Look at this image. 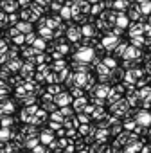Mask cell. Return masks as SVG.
I'll return each instance as SVG.
<instances>
[{
	"label": "cell",
	"instance_id": "6da1fadb",
	"mask_svg": "<svg viewBox=\"0 0 151 153\" xmlns=\"http://www.w3.org/2000/svg\"><path fill=\"white\" fill-rule=\"evenodd\" d=\"M56 103H58L59 106H68V105L72 103V97H70L68 94H58V97H56Z\"/></svg>",
	"mask_w": 151,
	"mask_h": 153
},
{
	"label": "cell",
	"instance_id": "7a4b0ae2",
	"mask_svg": "<svg viewBox=\"0 0 151 153\" xmlns=\"http://www.w3.org/2000/svg\"><path fill=\"white\" fill-rule=\"evenodd\" d=\"M137 123H138V124H149V123H151V114H147V112H138V114H137Z\"/></svg>",
	"mask_w": 151,
	"mask_h": 153
},
{
	"label": "cell",
	"instance_id": "3957f363",
	"mask_svg": "<svg viewBox=\"0 0 151 153\" xmlns=\"http://www.w3.org/2000/svg\"><path fill=\"white\" fill-rule=\"evenodd\" d=\"M92 56H94V52H92L90 49H83L81 52H78V56H76V58H78V59H81V61H88Z\"/></svg>",
	"mask_w": 151,
	"mask_h": 153
},
{
	"label": "cell",
	"instance_id": "277c9868",
	"mask_svg": "<svg viewBox=\"0 0 151 153\" xmlns=\"http://www.w3.org/2000/svg\"><path fill=\"white\" fill-rule=\"evenodd\" d=\"M41 144H50L52 142V133H50V130H45L43 133H41Z\"/></svg>",
	"mask_w": 151,
	"mask_h": 153
},
{
	"label": "cell",
	"instance_id": "5b68a950",
	"mask_svg": "<svg viewBox=\"0 0 151 153\" xmlns=\"http://www.w3.org/2000/svg\"><path fill=\"white\" fill-rule=\"evenodd\" d=\"M9 137H11V128L4 126L2 130H0V139H2V140H7Z\"/></svg>",
	"mask_w": 151,
	"mask_h": 153
},
{
	"label": "cell",
	"instance_id": "8992f818",
	"mask_svg": "<svg viewBox=\"0 0 151 153\" xmlns=\"http://www.w3.org/2000/svg\"><path fill=\"white\" fill-rule=\"evenodd\" d=\"M83 106H85V99H83V97H78V99L74 101V108H76V110H81Z\"/></svg>",
	"mask_w": 151,
	"mask_h": 153
},
{
	"label": "cell",
	"instance_id": "52a82bcc",
	"mask_svg": "<svg viewBox=\"0 0 151 153\" xmlns=\"http://www.w3.org/2000/svg\"><path fill=\"white\" fill-rule=\"evenodd\" d=\"M61 114H63V117L65 119H68V117H72V110L68 108V106H61V110H59Z\"/></svg>",
	"mask_w": 151,
	"mask_h": 153
},
{
	"label": "cell",
	"instance_id": "ba28073f",
	"mask_svg": "<svg viewBox=\"0 0 151 153\" xmlns=\"http://www.w3.org/2000/svg\"><path fill=\"white\" fill-rule=\"evenodd\" d=\"M2 110H4V112H13V105H11V103H4Z\"/></svg>",
	"mask_w": 151,
	"mask_h": 153
},
{
	"label": "cell",
	"instance_id": "9c48e42d",
	"mask_svg": "<svg viewBox=\"0 0 151 153\" xmlns=\"http://www.w3.org/2000/svg\"><path fill=\"white\" fill-rule=\"evenodd\" d=\"M79 130H81V133H83V135H87V133L90 131V128L87 126V123H83V126H79Z\"/></svg>",
	"mask_w": 151,
	"mask_h": 153
},
{
	"label": "cell",
	"instance_id": "30bf717a",
	"mask_svg": "<svg viewBox=\"0 0 151 153\" xmlns=\"http://www.w3.org/2000/svg\"><path fill=\"white\" fill-rule=\"evenodd\" d=\"M78 119H79L81 123H88V117H87V114H79V115H78Z\"/></svg>",
	"mask_w": 151,
	"mask_h": 153
},
{
	"label": "cell",
	"instance_id": "8fae6325",
	"mask_svg": "<svg viewBox=\"0 0 151 153\" xmlns=\"http://www.w3.org/2000/svg\"><path fill=\"white\" fill-rule=\"evenodd\" d=\"M50 128H52V130H59V128H61V123L54 121V123H50Z\"/></svg>",
	"mask_w": 151,
	"mask_h": 153
},
{
	"label": "cell",
	"instance_id": "7c38bea8",
	"mask_svg": "<svg viewBox=\"0 0 151 153\" xmlns=\"http://www.w3.org/2000/svg\"><path fill=\"white\" fill-rule=\"evenodd\" d=\"M11 123H13V121H11V117H7V119H2V124H4V126H7V128L11 126Z\"/></svg>",
	"mask_w": 151,
	"mask_h": 153
},
{
	"label": "cell",
	"instance_id": "4fadbf2b",
	"mask_svg": "<svg viewBox=\"0 0 151 153\" xmlns=\"http://www.w3.org/2000/svg\"><path fill=\"white\" fill-rule=\"evenodd\" d=\"M33 153H43V146H41V144H38V146L33 149Z\"/></svg>",
	"mask_w": 151,
	"mask_h": 153
},
{
	"label": "cell",
	"instance_id": "5bb4252c",
	"mask_svg": "<svg viewBox=\"0 0 151 153\" xmlns=\"http://www.w3.org/2000/svg\"><path fill=\"white\" fill-rule=\"evenodd\" d=\"M58 90H59L58 87H50V88H49V92H58Z\"/></svg>",
	"mask_w": 151,
	"mask_h": 153
},
{
	"label": "cell",
	"instance_id": "9a60e30c",
	"mask_svg": "<svg viewBox=\"0 0 151 153\" xmlns=\"http://www.w3.org/2000/svg\"><path fill=\"white\" fill-rule=\"evenodd\" d=\"M83 153H85V151H83Z\"/></svg>",
	"mask_w": 151,
	"mask_h": 153
}]
</instances>
